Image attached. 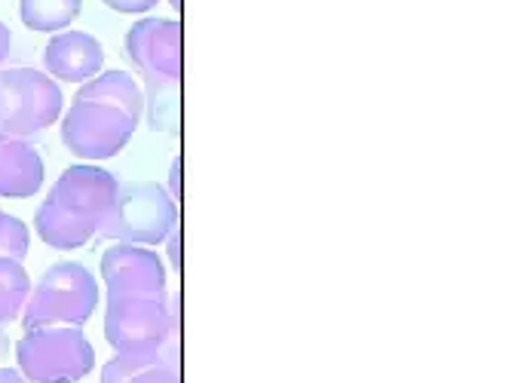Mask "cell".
Returning <instances> with one entry per match:
<instances>
[{
    "instance_id": "cell-13",
    "label": "cell",
    "mask_w": 512,
    "mask_h": 383,
    "mask_svg": "<svg viewBox=\"0 0 512 383\" xmlns=\"http://www.w3.org/2000/svg\"><path fill=\"white\" fill-rule=\"evenodd\" d=\"M28 295H31V276L22 267V261L0 258V353L7 350L4 328L22 319Z\"/></svg>"
},
{
    "instance_id": "cell-12",
    "label": "cell",
    "mask_w": 512,
    "mask_h": 383,
    "mask_svg": "<svg viewBox=\"0 0 512 383\" xmlns=\"http://www.w3.org/2000/svg\"><path fill=\"white\" fill-rule=\"evenodd\" d=\"M74 102H96V105H108L117 108L123 114H129L132 120L145 117V89L138 86V80L129 71H99L92 80L80 83Z\"/></svg>"
},
{
    "instance_id": "cell-10",
    "label": "cell",
    "mask_w": 512,
    "mask_h": 383,
    "mask_svg": "<svg viewBox=\"0 0 512 383\" xmlns=\"http://www.w3.org/2000/svg\"><path fill=\"white\" fill-rule=\"evenodd\" d=\"M43 71L56 83H86L105 71V50L86 31H59L43 50Z\"/></svg>"
},
{
    "instance_id": "cell-21",
    "label": "cell",
    "mask_w": 512,
    "mask_h": 383,
    "mask_svg": "<svg viewBox=\"0 0 512 383\" xmlns=\"http://www.w3.org/2000/svg\"><path fill=\"white\" fill-rule=\"evenodd\" d=\"M178 181H181V160L172 163V190H169V197H172L175 203H178V197H181V184H178Z\"/></svg>"
},
{
    "instance_id": "cell-4",
    "label": "cell",
    "mask_w": 512,
    "mask_h": 383,
    "mask_svg": "<svg viewBox=\"0 0 512 383\" xmlns=\"http://www.w3.org/2000/svg\"><path fill=\"white\" fill-rule=\"evenodd\" d=\"M178 227V203L169 190L157 181H129L120 184L117 203L99 236L111 243L129 246H157L166 243L169 233Z\"/></svg>"
},
{
    "instance_id": "cell-22",
    "label": "cell",
    "mask_w": 512,
    "mask_h": 383,
    "mask_svg": "<svg viewBox=\"0 0 512 383\" xmlns=\"http://www.w3.org/2000/svg\"><path fill=\"white\" fill-rule=\"evenodd\" d=\"M169 4H172V10H181V0H169Z\"/></svg>"
},
{
    "instance_id": "cell-9",
    "label": "cell",
    "mask_w": 512,
    "mask_h": 383,
    "mask_svg": "<svg viewBox=\"0 0 512 383\" xmlns=\"http://www.w3.org/2000/svg\"><path fill=\"white\" fill-rule=\"evenodd\" d=\"M102 279L108 301L120 298H151L166 301V264L148 246L114 243L102 255Z\"/></svg>"
},
{
    "instance_id": "cell-5",
    "label": "cell",
    "mask_w": 512,
    "mask_h": 383,
    "mask_svg": "<svg viewBox=\"0 0 512 383\" xmlns=\"http://www.w3.org/2000/svg\"><path fill=\"white\" fill-rule=\"evenodd\" d=\"M16 362L31 383H77L96 368V350L83 328H28L16 344Z\"/></svg>"
},
{
    "instance_id": "cell-8",
    "label": "cell",
    "mask_w": 512,
    "mask_h": 383,
    "mask_svg": "<svg viewBox=\"0 0 512 383\" xmlns=\"http://www.w3.org/2000/svg\"><path fill=\"white\" fill-rule=\"evenodd\" d=\"M126 56L151 83H181V22L148 16L126 31Z\"/></svg>"
},
{
    "instance_id": "cell-14",
    "label": "cell",
    "mask_w": 512,
    "mask_h": 383,
    "mask_svg": "<svg viewBox=\"0 0 512 383\" xmlns=\"http://www.w3.org/2000/svg\"><path fill=\"white\" fill-rule=\"evenodd\" d=\"M83 0H19V19L28 31L59 34L77 22Z\"/></svg>"
},
{
    "instance_id": "cell-18",
    "label": "cell",
    "mask_w": 512,
    "mask_h": 383,
    "mask_svg": "<svg viewBox=\"0 0 512 383\" xmlns=\"http://www.w3.org/2000/svg\"><path fill=\"white\" fill-rule=\"evenodd\" d=\"M160 4V0H105V7L123 16H138V13H148Z\"/></svg>"
},
{
    "instance_id": "cell-19",
    "label": "cell",
    "mask_w": 512,
    "mask_h": 383,
    "mask_svg": "<svg viewBox=\"0 0 512 383\" xmlns=\"http://www.w3.org/2000/svg\"><path fill=\"white\" fill-rule=\"evenodd\" d=\"M10 46H13V37H10V28L0 19V68H4L7 56H10Z\"/></svg>"
},
{
    "instance_id": "cell-1",
    "label": "cell",
    "mask_w": 512,
    "mask_h": 383,
    "mask_svg": "<svg viewBox=\"0 0 512 383\" xmlns=\"http://www.w3.org/2000/svg\"><path fill=\"white\" fill-rule=\"evenodd\" d=\"M120 194V181L92 163L68 166L34 215V230L56 252H74L92 243Z\"/></svg>"
},
{
    "instance_id": "cell-6",
    "label": "cell",
    "mask_w": 512,
    "mask_h": 383,
    "mask_svg": "<svg viewBox=\"0 0 512 383\" xmlns=\"http://www.w3.org/2000/svg\"><path fill=\"white\" fill-rule=\"evenodd\" d=\"M175 313L166 301L120 298L105 307V341L114 353H178Z\"/></svg>"
},
{
    "instance_id": "cell-17",
    "label": "cell",
    "mask_w": 512,
    "mask_h": 383,
    "mask_svg": "<svg viewBox=\"0 0 512 383\" xmlns=\"http://www.w3.org/2000/svg\"><path fill=\"white\" fill-rule=\"evenodd\" d=\"M129 383H181L178 374V356H160L151 365H145Z\"/></svg>"
},
{
    "instance_id": "cell-20",
    "label": "cell",
    "mask_w": 512,
    "mask_h": 383,
    "mask_svg": "<svg viewBox=\"0 0 512 383\" xmlns=\"http://www.w3.org/2000/svg\"><path fill=\"white\" fill-rule=\"evenodd\" d=\"M0 383H31L19 368H0Z\"/></svg>"
},
{
    "instance_id": "cell-16",
    "label": "cell",
    "mask_w": 512,
    "mask_h": 383,
    "mask_svg": "<svg viewBox=\"0 0 512 383\" xmlns=\"http://www.w3.org/2000/svg\"><path fill=\"white\" fill-rule=\"evenodd\" d=\"M28 246H31V233H28L25 221L0 209V258L25 261Z\"/></svg>"
},
{
    "instance_id": "cell-11",
    "label": "cell",
    "mask_w": 512,
    "mask_h": 383,
    "mask_svg": "<svg viewBox=\"0 0 512 383\" xmlns=\"http://www.w3.org/2000/svg\"><path fill=\"white\" fill-rule=\"evenodd\" d=\"M43 178H46V166L31 141L0 135V197L28 200L40 194Z\"/></svg>"
},
{
    "instance_id": "cell-3",
    "label": "cell",
    "mask_w": 512,
    "mask_h": 383,
    "mask_svg": "<svg viewBox=\"0 0 512 383\" xmlns=\"http://www.w3.org/2000/svg\"><path fill=\"white\" fill-rule=\"evenodd\" d=\"M65 114L62 86L40 68H0V135L34 138Z\"/></svg>"
},
{
    "instance_id": "cell-7",
    "label": "cell",
    "mask_w": 512,
    "mask_h": 383,
    "mask_svg": "<svg viewBox=\"0 0 512 383\" xmlns=\"http://www.w3.org/2000/svg\"><path fill=\"white\" fill-rule=\"evenodd\" d=\"M59 123L62 145L83 163H102L117 157L138 129V120H132L129 114L96 102H71Z\"/></svg>"
},
{
    "instance_id": "cell-2",
    "label": "cell",
    "mask_w": 512,
    "mask_h": 383,
    "mask_svg": "<svg viewBox=\"0 0 512 383\" xmlns=\"http://www.w3.org/2000/svg\"><path fill=\"white\" fill-rule=\"evenodd\" d=\"M99 307V282L83 264L59 261L31 285L22 328H83Z\"/></svg>"
},
{
    "instance_id": "cell-15",
    "label": "cell",
    "mask_w": 512,
    "mask_h": 383,
    "mask_svg": "<svg viewBox=\"0 0 512 383\" xmlns=\"http://www.w3.org/2000/svg\"><path fill=\"white\" fill-rule=\"evenodd\" d=\"M145 117L154 132L175 135L181 126V83L145 86Z\"/></svg>"
}]
</instances>
